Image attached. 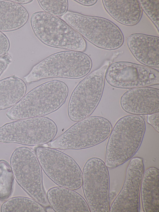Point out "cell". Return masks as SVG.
I'll return each mask as SVG.
<instances>
[{
	"mask_svg": "<svg viewBox=\"0 0 159 212\" xmlns=\"http://www.w3.org/2000/svg\"><path fill=\"white\" fill-rule=\"evenodd\" d=\"M146 129L144 119L131 114L119 119L115 124L107 143L105 163L112 169L125 163L139 149Z\"/></svg>",
	"mask_w": 159,
	"mask_h": 212,
	"instance_id": "1",
	"label": "cell"
},
{
	"mask_svg": "<svg viewBox=\"0 0 159 212\" xmlns=\"http://www.w3.org/2000/svg\"><path fill=\"white\" fill-rule=\"evenodd\" d=\"M68 92L64 82L57 80L48 81L29 91L6 115L11 120H17L48 115L63 105Z\"/></svg>",
	"mask_w": 159,
	"mask_h": 212,
	"instance_id": "2",
	"label": "cell"
},
{
	"mask_svg": "<svg viewBox=\"0 0 159 212\" xmlns=\"http://www.w3.org/2000/svg\"><path fill=\"white\" fill-rule=\"evenodd\" d=\"M92 67V59L87 54L62 51L49 55L35 65L24 79L28 83L49 78L78 79L87 75Z\"/></svg>",
	"mask_w": 159,
	"mask_h": 212,
	"instance_id": "3",
	"label": "cell"
},
{
	"mask_svg": "<svg viewBox=\"0 0 159 212\" xmlns=\"http://www.w3.org/2000/svg\"><path fill=\"white\" fill-rule=\"evenodd\" d=\"M30 23L35 36L48 46L80 52L86 49L83 36L58 17L37 12L32 14Z\"/></svg>",
	"mask_w": 159,
	"mask_h": 212,
	"instance_id": "4",
	"label": "cell"
},
{
	"mask_svg": "<svg viewBox=\"0 0 159 212\" xmlns=\"http://www.w3.org/2000/svg\"><path fill=\"white\" fill-rule=\"evenodd\" d=\"M62 20L96 47L114 50L123 45L124 38L120 28L105 18L67 11Z\"/></svg>",
	"mask_w": 159,
	"mask_h": 212,
	"instance_id": "5",
	"label": "cell"
},
{
	"mask_svg": "<svg viewBox=\"0 0 159 212\" xmlns=\"http://www.w3.org/2000/svg\"><path fill=\"white\" fill-rule=\"evenodd\" d=\"M112 129L111 122L107 118L90 116L74 124L48 145L60 150L88 148L106 140Z\"/></svg>",
	"mask_w": 159,
	"mask_h": 212,
	"instance_id": "6",
	"label": "cell"
},
{
	"mask_svg": "<svg viewBox=\"0 0 159 212\" xmlns=\"http://www.w3.org/2000/svg\"><path fill=\"white\" fill-rule=\"evenodd\" d=\"M57 131L56 123L47 117L20 119L0 127V142L40 146L52 141Z\"/></svg>",
	"mask_w": 159,
	"mask_h": 212,
	"instance_id": "7",
	"label": "cell"
},
{
	"mask_svg": "<svg viewBox=\"0 0 159 212\" xmlns=\"http://www.w3.org/2000/svg\"><path fill=\"white\" fill-rule=\"evenodd\" d=\"M10 161L18 184L33 199L44 206L48 205L42 169L35 153L29 147H20L13 152Z\"/></svg>",
	"mask_w": 159,
	"mask_h": 212,
	"instance_id": "8",
	"label": "cell"
},
{
	"mask_svg": "<svg viewBox=\"0 0 159 212\" xmlns=\"http://www.w3.org/2000/svg\"><path fill=\"white\" fill-rule=\"evenodd\" d=\"M107 62L80 81L73 91L67 106V113L72 121L77 122L90 116L99 104L105 84Z\"/></svg>",
	"mask_w": 159,
	"mask_h": 212,
	"instance_id": "9",
	"label": "cell"
},
{
	"mask_svg": "<svg viewBox=\"0 0 159 212\" xmlns=\"http://www.w3.org/2000/svg\"><path fill=\"white\" fill-rule=\"evenodd\" d=\"M34 151L42 169L55 184L74 190L81 187L82 172L71 157L50 147L38 146Z\"/></svg>",
	"mask_w": 159,
	"mask_h": 212,
	"instance_id": "10",
	"label": "cell"
},
{
	"mask_svg": "<svg viewBox=\"0 0 159 212\" xmlns=\"http://www.w3.org/2000/svg\"><path fill=\"white\" fill-rule=\"evenodd\" d=\"M109 182L104 162L97 157L88 159L83 169L82 186L90 212H109Z\"/></svg>",
	"mask_w": 159,
	"mask_h": 212,
	"instance_id": "11",
	"label": "cell"
},
{
	"mask_svg": "<svg viewBox=\"0 0 159 212\" xmlns=\"http://www.w3.org/2000/svg\"><path fill=\"white\" fill-rule=\"evenodd\" d=\"M105 78L111 86L133 89L159 84V71L152 67L135 63L118 61L108 67Z\"/></svg>",
	"mask_w": 159,
	"mask_h": 212,
	"instance_id": "12",
	"label": "cell"
},
{
	"mask_svg": "<svg viewBox=\"0 0 159 212\" xmlns=\"http://www.w3.org/2000/svg\"><path fill=\"white\" fill-rule=\"evenodd\" d=\"M142 158L130 160L120 191L110 207V212H139L142 180L144 172Z\"/></svg>",
	"mask_w": 159,
	"mask_h": 212,
	"instance_id": "13",
	"label": "cell"
},
{
	"mask_svg": "<svg viewBox=\"0 0 159 212\" xmlns=\"http://www.w3.org/2000/svg\"><path fill=\"white\" fill-rule=\"evenodd\" d=\"M120 105L126 112L133 115H150L159 112V90L144 87L131 89L120 99Z\"/></svg>",
	"mask_w": 159,
	"mask_h": 212,
	"instance_id": "14",
	"label": "cell"
},
{
	"mask_svg": "<svg viewBox=\"0 0 159 212\" xmlns=\"http://www.w3.org/2000/svg\"><path fill=\"white\" fill-rule=\"evenodd\" d=\"M127 46L139 62L151 67H159V38L142 33L130 35L127 40Z\"/></svg>",
	"mask_w": 159,
	"mask_h": 212,
	"instance_id": "15",
	"label": "cell"
},
{
	"mask_svg": "<svg viewBox=\"0 0 159 212\" xmlns=\"http://www.w3.org/2000/svg\"><path fill=\"white\" fill-rule=\"evenodd\" d=\"M46 196L48 204L55 212H90L85 200L74 190L54 187L48 191Z\"/></svg>",
	"mask_w": 159,
	"mask_h": 212,
	"instance_id": "16",
	"label": "cell"
},
{
	"mask_svg": "<svg viewBox=\"0 0 159 212\" xmlns=\"http://www.w3.org/2000/svg\"><path fill=\"white\" fill-rule=\"evenodd\" d=\"M103 7L108 14L119 23L127 26L138 24L143 11L138 0H103Z\"/></svg>",
	"mask_w": 159,
	"mask_h": 212,
	"instance_id": "17",
	"label": "cell"
},
{
	"mask_svg": "<svg viewBox=\"0 0 159 212\" xmlns=\"http://www.w3.org/2000/svg\"><path fill=\"white\" fill-rule=\"evenodd\" d=\"M159 170L155 167L148 168L144 172L140 188L144 212H159Z\"/></svg>",
	"mask_w": 159,
	"mask_h": 212,
	"instance_id": "18",
	"label": "cell"
},
{
	"mask_svg": "<svg viewBox=\"0 0 159 212\" xmlns=\"http://www.w3.org/2000/svg\"><path fill=\"white\" fill-rule=\"evenodd\" d=\"M29 17L23 6L11 0H0V31L9 32L24 25Z\"/></svg>",
	"mask_w": 159,
	"mask_h": 212,
	"instance_id": "19",
	"label": "cell"
},
{
	"mask_svg": "<svg viewBox=\"0 0 159 212\" xmlns=\"http://www.w3.org/2000/svg\"><path fill=\"white\" fill-rule=\"evenodd\" d=\"M26 91L25 82L14 76L0 80V110L14 106L24 96Z\"/></svg>",
	"mask_w": 159,
	"mask_h": 212,
	"instance_id": "20",
	"label": "cell"
},
{
	"mask_svg": "<svg viewBox=\"0 0 159 212\" xmlns=\"http://www.w3.org/2000/svg\"><path fill=\"white\" fill-rule=\"evenodd\" d=\"M1 212H46L44 206L33 199L23 196L12 197L4 202Z\"/></svg>",
	"mask_w": 159,
	"mask_h": 212,
	"instance_id": "21",
	"label": "cell"
},
{
	"mask_svg": "<svg viewBox=\"0 0 159 212\" xmlns=\"http://www.w3.org/2000/svg\"><path fill=\"white\" fill-rule=\"evenodd\" d=\"M14 177L9 164L6 161L0 160V200H7L13 191Z\"/></svg>",
	"mask_w": 159,
	"mask_h": 212,
	"instance_id": "22",
	"label": "cell"
},
{
	"mask_svg": "<svg viewBox=\"0 0 159 212\" xmlns=\"http://www.w3.org/2000/svg\"><path fill=\"white\" fill-rule=\"evenodd\" d=\"M37 1L44 12L55 16H62L68 11L67 0H39Z\"/></svg>",
	"mask_w": 159,
	"mask_h": 212,
	"instance_id": "23",
	"label": "cell"
},
{
	"mask_svg": "<svg viewBox=\"0 0 159 212\" xmlns=\"http://www.w3.org/2000/svg\"><path fill=\"white\" fill-rule=\"evenodd\" d=\"M146 15L153 23L159 31V0H139Z\"/></svg>",
	"mask_w": 159,
	"mask_h": 212,
	"instance_id": "24",
	"label": "cell"
},
{
	"mask_svg": "<svg viewBox=\"0 0 159 212\" xmlns=\"http://www.w3.org/2000/svg\"><path fill=\"white\" fill-rule=\"evenodd\" d=\"M10 42L7 36L0 31V57L3 56L8 51Z\"/></svg>",
	"mask_w": 159,
	"mask_h": 212,
	"instance_id": "25",
	"label": "cell"
},
{
	"mask_svg": "<svg viewBox=\"0 0 159 212\" xmlns=\"http://www.w3.org/2000/svg\"><path fill=\"white\" fill-rule=\"evenodd\" d=\"M158 113L148 115L147 117V122L151 125L154 129L159 133Z\"/></svg>",
	"mask_w": 159,
	"mask_h": 212,
	"instance_id": "26",
	"label": "cell"
},
{
	"mask_svg": "<svg viewBox=\"0 0 159 212\" xmlns=\"http://www.w3.org/2000/svg\"><path fill=\"white\" fill-rule=\"evenodd\" d=\"M11 62V58L6 55L0 57V76Z\"/></svg>",
	"mask_w": 159,
	"mask_h": 212,
	"instance_id": "27",
	"label": "cell"
},
{
	"mask_svg": "<svg viewBox=\"0 0 159 212\" xmlns=\"http://www.w3.org/2000/svg\"><path fill=\"white\" fill-rule=\"evenodd\" d=\"M78 3L86 6H91L95 4L98 0H74Z\"/></svg>",
	"mask_w": 159,
	"mask_h": 212,
	"instance_id": "28",
	"label": "cell"
},
{
	"mask_svg": "<svg viewBox=\"0 0 159 212\" xmlns=\"http://www.w3.org/2000/svg\"><path fill=\"white\" fill-rule=\"evenodd\" d=\"M11 1L20 5L27 4L33 1V0H13Z\"/></svg>",
	"mask_w": 159,
	"mask_h": 212,
	"instance_id": "29",
	"label": "cell"
}]
</instances>
